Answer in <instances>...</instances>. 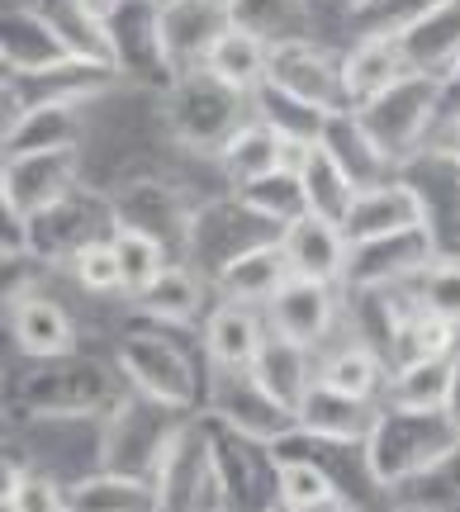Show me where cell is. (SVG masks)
<instances>
[{"label": "cell", "instance_id": "f35d334b", "mask_svg": "<svg viewBox=\"0 0 460 512\" xmlns=\"http://www.w3.org/2000/svg\"><path fill=\"white\" fill-rule=\"evenodd\" d=\"M266 67H271V43H261L257 34L247 29H228V34L214 43V53L204 62V72H214L223 86L252 95L266 81Z\"/></svg>", "mask_w": 460, "mask_h": 512}, {"label": "cell", "instance_id": "836d02e7", "mask_svg": "<svg viewBox=\"0 0 460 512\" xmlns=\"http://www.w3.org/2000/svg\"><path fill=\"white\" fill-rule=\"evenodd\" d=\"M318 380L337 389V394H351V399H385V356L366 342H342L337 351H328L323 361H318Z\"/></svg>", "mask_w": 460, "mask_h": 512}, {"label": "cell", "instance_id": "db71d44e", "mask_svg": "<svg viewBox=\"0 0 460 512\" xmlns=\"http://www.w3.org/2000/svg\"><path fill=\"white\" fill-rule=\"evenodd\" d=\"M332 512H361V508H351V503H342V508H332Z\"/></svg>", "mask_w": 460, "mask_h": 512}, {"label": "cell", "instance_id": "9a60e30c", "mask_svg": "<svg viewBox=\"0 0 460 512\" xmlns=\"http://www.w3.org/2000/svg\"><path fill=\"white\" fill-rule=\"evenodd\" d=\"M266 81L280 86L285 95L304 100V105H313V110H323V114L351 110L347 86H342V57L313 48V38H299V43H280V48H271Z\"/></svg>", "mask_w": 460, "mask_h": 512}, {"label": "cell", "instance_id": "d6986e66", "mask_svg": "<svg viewBox=\"0 0 460 512\" xmlns=\"http://www.w3.org/2000/svg\"><path fill=\"white\" fill-rule=\"evenodd\" d=\"M375 413H380V403L337 394L323 380H313V389L295 408L299 432L313 441H332V446H366L370 427H375Z\"/></svg>", "mask_w": 460, "mask_h": 512}, {"label": "cell", "instance_id": "d4e9b609", "mask_svg": "<svg viewBox=\"0 0 460 512\" xmlns=\"http://www.w3.org/2000/svg\"><path fill=\"white\" fill-rule=\"evenodd\" d=\"M266 323H261L257 309L247 304H228L223 299L219 309L204 318V356L214 361V370H252L257 351L266 347Z\"/></svg>", "mask_w": 460, "mask_h": 512}, {"label": "cell", "instance_id": "9c48e42d", "mask_svg": "<svg viewBox=\"0 0 460 512\" xmlns=\"http://www.w3.org/2000/svg\"><path fill=\"white\" fill-rule=\"evenodd\" d=\"M119 370L143 399L162 403V408L190 413L200 403V380H195L190 356L162 332H129L119 342Z\"/></svg>", "mask_w": 460, "mask_h": 512}, {"label": "cell", "instance_id": "7402d4cb", "mask_svg": "<svg viewBox=\"0 0 460 512\" xmlns=\"http://www.w3.org/2000/svg\"><path fill=\"white\" fill-rule=\"evenodd\" d=\"M285 256H290V271L299 280H318V285H342V271H347L351 242L342 233V223L328 219H299L285 228Z\"/></svg>", "mask_w": 460, "mask_h": 512}, {"label": "cell", "instance_id": "5bb4252c", "mask_svg": "<svg viewBox=\"0 0 460 512\" xmlns=\"http://www.w3.org/2000/svg\"><path fill=\"white\" fill-rule=\"evenodd\" d=\"M76 57H100L86 43H76L67 29H57L53 19L34 5H10L0 19V62L5 72H48Z\"/></svg>", "mask_w": 460, "mask_h": 512}, {"label": "cell", "instance_id": "f5cc1de1", "mask_svg": "<svg viewBox=\"0 0 460 512\" xmlns=\"http://www.w3.org/2000/svg\"><path fill=\"white\" fill-rule=\"evenodd\" d=\"M266 512H295V508H290V503H280V498H276V503H271Z\"/></svg>", "mask_w": 460, "mask_h": 512}, {"label": "cell", "instance_id": "cb8c5ba5", "mask_svg": "<svg viewBox=\"0 0 460 512\" xmlns=\"http://www.w3.org/2000/svg\"><path fill=\"white\" fill-rule=\"evenodd\" d=\"M10 328L24 356L34 361H57V356H72L76 351V323L67 318V309L48 299V294H24L10 304Z\"/></svg>", "mask_w": 460, "mask_h": 512}, {"label": "cell", "instance_id": "1f68e13d", "mask_svg": "<svg viewBox=\"0 0 460 512\" xmlns=\"http://www.w3.org/2000/svg\"><path fill=\"white\" fill-rule=\"evenodd\" d=\"M67 512H157V489L143 475L100 470L67 489Z\"/></svg>", "mask_w": 460, "mask_h": 512}, {"label": "cell", "instance_id": "f907efd6", "mask_svg": "<svg viewBox=\"0 0 460 512\" xmlns=\"http://www.w3.org/2000/svg\"><path fill=\"white\" fill-rule=\"evenodd\" d=\"M446 105H451V114H460V72L442 86V110H446Z\"/></svg>", "mask_w": 460, "mask_h": 512}, {"label": "cell", "instance_id": "8fae6325", "mask_svg": "<svg viewBox=\"0 0 460 512\" xmlns=\"http://www.w3.org/2000/svg\"><path fill=\"white\" fill-rule=\"evenodd\" d=\"M437 238L432 228H404V233H389V238H370V242H351L347 271H342V294H370V290H394L413 275H423L437 261Z\"/></svg>", "mask_w": 460, "mask_h": 512}, {"label": "cell", "instance_id": "8d00e7d4", "mask_svg": "<svg viewBox=\"0 0 460 512\" xmlns=\"http://www.w3.org/2000/svg\"><path fill=\"white\" fill-rule=\"evenodd\" d=\"M228 10H233V29H247L271 48L299 43L313 29L309 0H228Z\"/></svg>", "mask_w": 460, "mask_h": 512}, {"label": "cell", "instance_id": "8992f818", "mask_svg": "<svg viewBox=\"0 0 460 512\" xmlns=\"http://www.w3.org/2000/svg\"><path fill=\"white\" fill-rule=\"evenodd\" d=\"M114 200V223L119 228H133V233H148L152 242H162L171 266H185L190 261V228H195V209L162 176H138V181H124L110 195Z\"/></svg>", "mask_w": 460, "mask_h": 512}, {"label": "cell", "instance_id": "4dcf8cb0", "mask_svg": "<svg viewBox=\"0 0 460 512\" xmlns=\"http://www.w3.org/2000/svg\"><path fill=\"white\" fill-rule=\"evenodd\" d=\"M81 143H86V119H81V110H67V105L24 110L15 119H5V157L57 152V147H81Z\"/></svg>", "mask_w": 460, "mask_h": 512}, {"label": "cell", "instance_id": "e575fe53", "mask_svg": "<svg viewBox=\"0 0 460 512\" xmlns=\"http://www.w3.org/2000/svg\"><path fill=\"white\" fill-rule=\"evenodd\" d=\"M133 309L162 328H181L204 309V275H195V266H166L148 290L133 294Z\"/></svg>", "mask_w": 460, "mask_h": 512}, {"label": "cell", "instance_id": "6da1fadb", "mask_svg": "<svg viewBox=\"0 0 460 512\" xmlns=\"http://www.w3.org/2000/svg\"><path fill=\"white\" fill-rule=\"evenodd\" d=\"M460 451V427L446 408H394L380 403L375 427H370L366 446H361V465H366L370 484L380 489H404L432 475L442 460Z\"/></svg>", "mask_w": 460, "mask_h": 512}, {"label": "cell", "instance_id": "83f0119b", "mask_svg": "<svg viewBox=\"0 0 460 512\" xmlns=\"http://www.w3.org/2000/svg\"><path fill=\"white\" fill-rule=\"evenodd\" d=\"M408 72L404 48L394 38H356L351 53L342 57V86H347V105L361 110L375 95H385L399 76Z\"/></svg>", "mask_w": 460, "mask_h": 512}, {"label": "cell", "instance_id": "f6af8a7d", "mask_svg": "<svg viewBox=\"0 0 460 512\" xmlns=\"http://www.w3.org/2000/svg\"><path fill=\"white\" fill-rule=\"evenodd\" d=\"M427 313L451 318L460 328V256H437L423 275H418V294H413Z\"/></svg>", "mask_w": 460, "mask_h": 512}, {"label": "cell", "instance_id": "f1b7e54d", "mask_svg": "<svg viewBox=\"0 0 460 512\" xmlns=\"http://www.w3.org/2000/svg\"><path fill=\"white\" fill-rule=\"evenodd\" d=\"M252 380H257L271 399L285 403V408H299L304 394L313 389V380H318L313 351L290 342V337H280V332H271L266 347L257 351V361H252Z\"/></svg>", "mask_w": 460, "mask_h": 512}, {"label": "cell", "instance_id": "f546056e", "mask_svg": "<svg viewBox=\"0 0 460 512\" xmlns=\"http://www.w3.org/2000/svg\"><path fill=\"white\" fill-rule=\"evenodd\" d=\"M318 143L328 147V157L342 166V171H347L356 190H370V185L394 181V176H389L394 166L385 162V152H380V147L370 143V133L361 128L356 110L328 114V124H323V138H318Z\"/></svg>", "mask_w": 460, "mask_h": 512}, {"label": "cell", "instance_id": "ba28073f", "mask_svg": "<svg viewBox=\"0 0 460 512\" xmlns=\"http://www.w3.org/2000/svg\"><path fill=\"white\" fill-rule=\"evenodd\" d=\"M119 81L124 76L110 57H76V62H62L48 72H5V86H0L5 91V119H15L24 110H48V105L81 110Z\"/></svg>", "mask_w": 460, "mask_h": 512}, {"label": "cell", "instance_id": "e0dca14e", "mask_svg": "<svg viewBox=\"0 0 460 512\" xmlns=\"http://www.w3.org/2000/svg\"><path fill=\"white\" fill-rule=\"evenodd\" d=\"M181 418L176 408H162V403L152 399H124L119 408H114L110 418V446H105V470H124V475H143L152 479V465H157V456H162L166 437L181 427Z\"/></svg>", "mask_w": 460, "mask_h": 512}, {"label": "cell", "instance_id": "d6a6232c", "mask_svg": "<svg viewBox=\"0 0 460 512\" xmlns=\"http://www.w3.org/2000/svg\"><path fill=\"white\" fill-rule=\"evenodd\" d=\"M271 460H276V498L290 503L295 512H332L347 503V498H342V484L332 479V470L318 465L313 456L304 460V456L271 451Z\"/></svg>", "mask_w": 460, "mask_h": 512}, {"label": "cell", "instance_id": "52a82bcc", "mask_svg": "<svg viewBox=\"0 0 460 512\" xmlns=\"http://www.w3.org/2000/svg\"><path fill=\"white\" fill-rule=\"evenodd\" d=\"M285 228L271 219H261L252 204H242L238 195L195 209V228H190V266H200V275H214L223 266H233L238 256L257 252L266 242H280Z\"/></svg>", "mask_w": 460, "mask_h": 512}, {"label": "cell", "instance_id": "4fadbf2b", "mask_svg": "<svg viewBox=\"0 0 460 512\" xmlns=\"http://www.w3.org/2000/svg\"><path fill=\"white\" fill-rule=\"evenodd\" d=\"M233 29V10L228 0H162L157 5V34H162V53L171 76L200 72L214 43Z\"/></svg>", "mask_w": 460, "mask_h": 512}, {"label": "cell", "instance_id": "30bf717a", "mask_svg": "<svg viewBox=\"0 0 460 512\" xmlns=\"http://www.w3.org/2000/svg\"><path fill=\"white\" fill-rule=\"evenodd\" d=\"M209 418H219L228 432H238V437H247L252 446H266V451L299 432L295 408H285L280 399H271V394L252 380V370H214Z\"/></svg>", "mask_w": 460, "mask_h": 512}, {"label": "cell", "instance_id": "2e32d148", "mask_svg": "<svg viewBox=\"0 0 460 512\" xmlns=\"http://www.w3.org/2000/svg\"><path fill=\"white\" fill-rule=\"evenodd\" d=\"M157 5L162 0H124L119 15L105 24V43H110V57L124 81H138V86H171L176 76L166 67L162 53V34H157Z\"/></svg>", "mask_w": 460, "mask_h": 512}, {"label": "cell", "instance_id": "816d5d0a", "mask_svg": "<svg viewBox=\"0 0 460 512\" xmlns=\"http://www.w3.org/2000/svg\"><path fill=\"white\" fill-rule=\"evenodd\" d=\"M446 413H451L460 427V351H456V384H451V408H446Z\"/></svg>", "mask_w": 460, "mask_h": 512}, {"label": "cell", "instance_id": "b9f144b4", "mask_svg": "<svg viewBox=\"0 0 460 512\" xmlns=\"http://www.w3.org/2000/svg\"><path fill=\"white\" fill-rule=\"evenodd\" d=\"M242 204H252L261 219L280 223V228H290V223L309 219V200H304V181H299V171H290V166H280V171H271V176H261V181L242 185V190H233Z\"/></svg>", "mask_w": 460, "mask_h": 512}, {"label": "cell", "instance_id": "7c38bea8", "mask_svg": "<svg viewBox=\"0 0 460 512\" xmlns=\"http://www.w3.org/2000/svg\"><path fill=\"white\" fill-rule=\"evenodd\" d=\"M76 176H81V147L5 157V171H0V209L15 214V219H34L48 204L72 195Z\"/></svg>", "mask_w": 460, "mask_h": 512}, {"label": "cell", "instance_id": "ac0fdd59", "mask_svg": "<svg viewBox=\"0 0 460 512\" xmlns=\"http://www.w3.org/2000/svg\"><path fill=\"white\" fill-rule=\"evenodd\" d=\"M337 294H342V285H318V280H299V275H290V285L266 304V323H271V332H280V337H290V342H299V347H323V337L332 332V323H337Z\"/></svg>", "mask_w": 460, "mask_h": 512}, {"label": "cell", "instance_id": "60d3db41", "mask_svg": "<svg viewBox=\"0 0 460 512\" xmlns=\"http://www.w3.org/2000/svg\"><path fill=\"white\" fill-rule=\"evenodd\" d=\"M252 110H257L261 124H271L285 138V143H299V147H313L323 138V124H328V114L295 100V95H285L280 86L271 81H261L257 91H252Z\"/></svg>", "mask_w": 460, "mask_h": 512}, {"label": "cell", "instance_id": "277c9868", "mask_svg": "<svg viewBox=\"0 0 460 512\" xmlns=\"http://www.w3.org/2000/svg\"><path fill=\"white\" fill-rule=\"evenodd\" d=\"M437 114H442V81L423 72H404L385 95L361 105L356 119L370 133V143L385 152L389 166H408L413 157H423V147L432 143Z\"/></svg>", "mask_w": 460, "mask_h": 512}, {"label": "cell", "instance_id": "44dd1931", "mask_svg": "<svg viewBox=\"0 0 460 512\" xmlns=\"http://www.w3.org/2000/svg\"><path fill=\"white\" fill-rule=\"evenodd\" d=\"M304 152H309V147L285 143L276 128L261 124L257 114H252V119H247V124L233 133V143L219 152V166H223V176L233 181V190H242V185L261 181V176H271V171H280V166L299 171Z\"/></svg>", "mask_w": 460, "mask_h": 512}, {"label": "cell", "instance_id": "7a4b0ae2", "mask_svg": "<svg viewBox=\"0 0 460 512\" xmlns=\"http://www.w3.org/2000/svg\"><path fill=\"white\" fill-rule=\"evenodd\" d=\"M129 399L124 394V370H105L86 356H57L38 361L10 384V403L29 418L76 422V418H114V408Z\"/></svg>", "mask_w": 460, "mask_h": 512}, {"label": "cell", "instance_id": "4316f807", "mask_svg": "<svg viewBox=\"0 0 460 512\" xmlns=\"http://www.w3.org/2000/svg\"><path fill=\"white\" fill-rule=\"evenodd\" d=\"M404 48L408 72L437 76V81H451L460 72V0H446L437 15H427L413 34L399 38Z\"/></svg>", "mask_w": 460, "mask_h": 512}, {"label": "cell", "instance_id": "11a10c76", "mask_svg": "<svg viewBox=\"0 0 460 512\" xmlns=\"http://www.w3.org/2000/svg\"><path fill=\"white\" fill-rule=\"evenodd\" d=\"M408 512H423V508H408Z\"/></svg>", "mask_w": 460, "mask_h": 512}, {"label": "cell", "instance_id": "bcb514c9", "mask_svg": "<svg viewBox=\"0 0 460 512\" xmlns=\"http://www.w3.org/2000/svg\"><path fill=\"white\" fill-rule=\"evenodd\" d=\"M72 271L76 280L86 285L91 294H114V290H124V271H119V252H114V238H100L91 242L86 252L72 261Z\"/></svg>", "mask_w": 460, "mask_h": 512}, {"label": "cell", "instance_id": "603a6c76", "mask_svg": "<svg viewBox=\"0 0 460 512\" xmlns=\"http://www.w3.org/2000/svg\"><path fill=\"white\" fill-rule=\"evenodd\" d=\"M290 256H285V242H266L257 252L238 256L233 266H223L214 275V290L228 299V304H247V309H266L285 285H290Z\"/></svg>", "mask_w": 460, "mask_h": 512}, {"label": "cell", "instance_id": "74e56055", "mask_svg": "<svg viewBox=\"0 0 460 512\" xmlns=\"http://www.w3.org/2000/svg\"><path fill=\"white\" fill-rule=\"evenodd\" d=\"M451 384H456V356L404 361L389 375L385 403H394V408H451Z\"/></svg>", "mask_w": 460, "mask_h": 512}, {"label": "cell", "instance_id": "681fc988", "mask_svg": "<svg viewBox=\"0 0 460 512\" xmlns=\"http://www.w3.org/2000/svg\"><path fill=\"white\" fill-rule=\"evenodd\" d=\"M432 152L460 166V114H446V124L432 133Z\"/></svg>", "mask_w": 460, "mask_h": 512}, {"label": "cell", "instance_id": "3957f363", "mask_svg": "<svg viewBox=\"0 0 460 512\" xmlns=\"http://www.w3.org/2000/svg\"><path fill=\"white\" fill-rule=\"evenodd\" d=\"M252 95L223 86L214 72H185L176 76L162 95V124L181 147L200 152V157H219L233 143L247 119H252Z\"/></svg>", "mask_w": 460, "mask_h": 512}, {"label": "cell", "instance_id": "ee69618b", "mask_svg": "<svg viewBox=\"0 0 460 512\" xmlns=\"http://www.w3.org/2000/svg\"><path fill=\"white\" fill-rule=\"evenodd\" d=\"M114 252H119V271H124V294H143L157 275L171 266L162 242H152L148 233H133V228H114Z\"/></svg>", "mask_w": 460, "mask_h": 512}, {"label": "cell", "instance_id": "ab89813d", "mask_svg": "<svg viewBox=\"0 0 460 512\" xmlns=\"http://www.w3.org/2000/svg\"><path fill=\"white\" fill-rule=\"evenodd\" d=\"M446 0H351L347 24L356 38H399L413 34L427 15H437Z\"/></svg>", "mask_w": 460, "mask_h": 512}, {"label": "cell", "instance_id": "484cf974", "mask_svg": "<svg viewBox=\"0 0 460 512\" xmlns=\"http://www.w3.org/2000/svg\"><path fill=\"white\" fill-rule=\"evenodd\" d=\"M204 432H209V456H214V470L223 479V494H228V512H266L276 498L261 494L257 470H252V441L228 432L219 418H204Z\"/></svg>", "mask_w": 460, "mask_h": 512}, {"label": "cell", "instance_id": "7dc6e473", "mask_svg": "<svg viewBox=\"0 0 460 512\" xmlns=\"http://www.w3.org/2000/svg\"><path fill=\"white\" fill-rule=\"evenodd\" d=\"M5 512H67V489L43 470H29L15 494H5Z\"/></svg>", "mask_w": 460, "mask_h": 512}, {"label": "cell", "instance_id": "d590c367", "mask_svg": "<svg viewBox=\"0 0 460 512\" xmlns=\"http://www.w3.org/2000/svg\"><path fill=\"white\" fill-rule=\"evenodd\" d=\"M299 181H304V200H309V214L313 219H328V223H347L351 204H356V185L342 166L328 157V147L313 143L299 162Z\"/></svg>", "mask_w": 460, "mask_h": 512}, {"label": "cell", "instance_id": "5b68a950", "mask_svg": "<svg viewBox=\"0 0 460 512\" xmlns=\"http://www.w3.org/2000/svg\"><path fill=\"white\" fill-rule=\"evenodd\" d=\"M24 228H29V256L38 266H57V261H76L91 242L114 238L119 223H114V200L76 185L67 200H57L43 214L24 219Z\"/></svg>", "mask_w": 460, "mask_h": 512}, {"label": "cell", "instance_id": "c3c4849f", "mask_svg": "<svg viewBox=\"0 0 460 512\" xmlns=\"http://www.w3.org/2000/svg\"><path fill=\"white\" fill-rule=\"evenodd\" d=\"M119 5H124V0H72L76 19H81L86 29H95L100 38H105V24L119 15ZM105 48H110V43H105Z\"/></svg>", "mask_w": 460, "mask_h": 512}, {"label": "cell", "instance_id": "7bdbcfd3", "mask_svg": "<svg viewBox=\"0 0 460 512\" xmlns=\"http://www.w3.org/2000/svg\"><path fill=\"white\" fill-rule=\"evenodd\" d=\"M460 351V328L451 318H437V313H427L423 304L408 313L404 332H399V347H394V366H404V361H446V356H456Z\"/></svg>", "mask_w": 460, "mask_h": 512}, {"label": "cell", "instance_id": "ffe728a7", "mask_svg": "<svg viewBox=\"0 0 460 512\" xmlns=\"http://www.w3.org/2000/svg\"><path fill=\"white\" fill-rule=\"evenodd\" d=\"M427 209L423 195L413 181H385V185H370L356 195L351 204L342 233L347 242H370V238H389V233H404V228H423Z\"/></svg>", "mask_w": 460, "mask_h": 512}]
</instances>
